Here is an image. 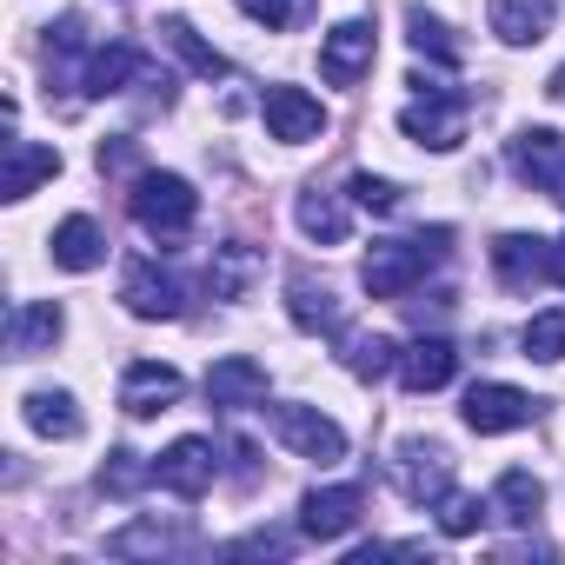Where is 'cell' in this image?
<instances>
[{
    "label": "cell",
    "mask_w": 565,
    "mask_h": 565,
    "mask_svg": "<svg viewBox=\"0 0 565 565\" xmlns=\"http://www.w3.org/2000/svg\"><path fill=\"white\" fill-rule=\"evenodd\" d=\"M294 213H300V233H307V239H320V246H340V239H347V226H353V220H347V206H340L333 193H300V206H294Z\"/></svg>",
    "instance_id": "cell-29"
},
{
    "label": "cell",
    "mask_w": 565,
    "mask_h": 565,
    "mask_svg": "<svg viewBox=\"0 0 565 565\" xmlns=\"http://www.w3.org/2000/svg\"><path fill=\"white\" fill-rule=\"evenodd\" d=\"M120 300L134 320H180L186 313V279L160 259H127L120 273Z\"/></svg>",
    "instance_id": "cell-4"
},
{
    "label": "cell",
    "mask_w": 565,
    "mask_h": 565,
    "mask_svg": "<svg viewBox=\"0 0 565 565\" xmlns=\"http://www.w3.org/2000/svg\"><path fill=\"white\" fill-rule=\"evenodd\" d=\"M552 14H558V0H486V21L505 47H532L552 34Z\"/></svg>",
    "instance_id": "cell-20"
},
{
    "label": "cell",
    "mask_w": 565,
    "mask_h": 565,
    "mask_svg": "<svg viewBox=\"0 0 565 565\" xmlns=\"http://www.w3.org/2000/svg\"><path fill=\"white\" fill-rule=\"evenodd\" d=\"M406 34H413V47H419V54H433V61L459 67V41H452V28H446L439 14H426V8H406Z\"/></svg>",
    "instance_id": "cell-31"
},
{
    "label": "cell",
    "mask_w": 565,
    "mask_h": 565,
    "mask_svg": "<svg viewBox=\"0 0 565 565\" xmlns=\"http://www.w3.org/2000/svg\"><path fill=\"white\" fill-rule=\"evenodd\" d=\"M153 479L173 492V499H200L213 479H220V459H213V439H200V433H186V439H173L160 459H153Z\"/></svg>",
    "instance_id": "cell-10"
},
{
    "label": "cell",
    "mask_w": 565,
    "mask_h": 565,
    "mask_svg": "<svg viewBox=\"0 0 565 565\" xmlns=\"http://www.w3.org/2000/svg\"><path fill=\"white\" fill-rule=\"evenodd\" d=\"M360 519H366V492H360V486H313V492L300 499V532L320 539V545L347 539Z\"/></svg>",
    "instance_id": "cell-11"
},
{
    "label": "cell",
    "mask_w": 565,
    "mask_h": 565,
    "mask_svg": "<svg viewBox=\"0 0 565 565\" xmlns=\"http://www.w3.org/2000/svg\"><path fill=\"white\" fill-rule=\"evenodd\" d=\"M545 94H552V100H565V67L552 74V87H545Z\"/></svg>",
    "instance_id": "cell-39"
},
{
    "label": "cell",
    "mask_w": 565,
    "mask_h": 565,
    "mask_svg": "<svg viewBox=\"0 0 565 565\" xmlns=\"http://www.w3.org/2000/svg\"><path fill=\"white\" fill-rule=\"evenodd\" d=\"M140 167V147L120 134V140H100V173H134Z\"/></svg>",
    "instance_id": "cell-37"
},
{
    "label": "cell",
    "mask_w": 565,
    "mask_h": 565,
    "mask_svg": "<svg viewBox=\"0 0 565 565\" xmlns=\"http://www.w3.org/2000/svg\"><path fill=\"white\" fill-rule=\"evenodd\" d=\"M61 173V153L54 147H34V140H8V173H0V200H28L41 180Z\"/></svg>",
    "instance_id": "cell-22"
},
{
    "label": "cell",
    "mask_w": 565,
    "mask_h": 565,
    "mask_svg": "<svg viewBox=\"0 0 565 565\" xmlns=\"http://www.w3.org/2000/svg\"><path fill=\"white\" fill-rule=\"evenodd\" d=\"M525 360H565V307H552V313H532L525 320Z\"/></svg>",
    "instance_id": "cell-33"
},
{
    "label": "cell",
    "mask_w": 565,
    "mask_h": 565,
    "mask_svg": "<svg viewBox=\"0 0 565 565\" xmlns=\"http://www.w3.org/2000/svg\"><path fill=\"white\" fill-rule=\"evenodd\" d=\"M446 239H452V226H433V233H419V239H373V253H366V266H360V287H366L373 300H406L419 279L446 259Z\"/></svg>",
    "instance_id": "cell-1"
},
{
    "label": "cell",
    "mask_w": 565,
    "mask_h": 565,
    "mask_svg": "<svg viewBox=\"0 0 565 565\" xmlns=\"http://www.w3.org/2000/svg\"><path fill=\"white\" fill-rule=\"evenodd\" d=\"M287 313H294L300 333H327V340L347 333V307L333 300V287H313V273H294L287 279Z\"/></svg>",
    "instance_id": "cell-17"
},
{
    "label": "cell",
    "mask_w": 565,
    "mask_h": 565,
    "mask_svg": "<svg viewBox=\"0 0 565 565\" xmlns=\"http://www.w3.org/2000/svg\"><path fill=\"white\" fill-rule=\"evenodd\" d=\"M512 173L519 180H532L539 193H552L558 206H565V134H552V127H525V134H512Z\"/></svg>",
    "instance_id": "cell-8"
},
{
    "label": "cell",
    "mask_w": 565,
    "mask_h": 565,
    "mask_svg": "<svg viewBox=\"0 0 565 565\" xmlns=\"http://www.w3.org/2000/svg\"><path fill=\"white\" fill-rule=\"evenodd\" d=\"M545 273H552V287H565V233L552 239V253H545Z\"/></svg>",
    "instance_id": "cell-38"
},
{
    "label": "cell",
    "mask_w": 565,
    "mask_h": 565,
    "mask_svg": "<svg viewBox=\"0 0 565 565\" xmlns=\"http://www.w3.org/2000/svg\"><path fill=\"white\" fill-rule=\"evenodd\" d=\"M160 41H167V47H173L200 81H226V74H233V61H226L220 47H206V41L193 34V21H167V28H160Z\"/></svg>",
    "instance_id": "cell-28"
},
{
    "label": "cell",
    "mask_w": 565,
    "mask_h": 565,
    "mask_svg": "<svg viewBox=\"0 0 565 565\" xmlns=\"http://www.w3.org/2000/svg\"><path fill=\"white\" fill-rule=\"evenodd\" d=\"M21 406H28V426H34L41 439H81V406H74V393L41 386V393H28Z\"/></svg>",
    "instance_id": "cell-26"
},
{
    "label": "cell",
    "mask_w": 565,
    "mask_h": 565,
    "mask_svg": "<svg viewBox=\"0 0 565 565\" xmlns=\"http://www.w3.org/2000/svg\"><path fill=\"white\" fill-rule=\"evenodd\" d=\"M347 193H353L366 213H399V186H393V180H380V173H353V180H347Z\"/></svg>",
    "instance_id": "cell-34"
},
{
    "label": "cell",
    "mask_w": 565,
    "mask_h": 565,
    "mask_svg": "<svg viewBox=\"0 0 565 565\" xmlns=\"http://www.w3.org/2000/svg\"><path fill=\"white\" fill-rule=\"evenodd\" d=\"M539 505H545V486H539L525 466H505V472L492 479V512H499V519L532 525V519H539Z\"/></svg>",
    "instance_id": "cell-25"
},
{
    "label": "cell",
    "mask_w": 565,
    "mask_h": 565,
    "mask_svg": "<svg viewBox=\"0 0 565 565\" xmlns=\"http://www.w3.org/2000/svg\"><path fill=\"white\" fill-rule=\"evenodd\" d=\"M127 206H134L140 233H153V239H180V233L193 226V213H200V193H193V180H180V173H160V167H147V173L134 180Z\"/></svg>",
    "instance_id": "cell-2"
},
{
    "label": "cell",
    "mask_w": 565,
    "mask_h": 565,
    "mask_svg": "<svg viewBox=\"0 0 565 565\" xmlns=\"http://www.w3.org/2000/svg\"><path fill=\"white\" fill-rule=\"evenodd\" d=\"M180 393H186L180 366H160V360H134V366L120 373V406H127L134 419H153V413H167Z\"/></svg>",
    "instance_id": "cell-14"
},
{
    "label": "cell",
    "mask_w": 565,
    "mask_h": 565,
    "mask_svg": "<svg viewBox=\"0 0 565 565\" xmlns=\"http://www.w3.org/2000/svg\"><path fill=\"white\" fill-rule=\"evenodd\" d=\"M47 246H54V266H67V273H94V266L107 259V233H100V220H87V213L61 220Z\"/></svg>",
    "instance_id": "cell-21"
},
{
    "label": "cell",
    "mask_w": 565,
    "mask_h": 565,
    "mask_svg": "<svg viewBox=\"0 0 565 565\" xmlns=\"http://www.w3.org/2000/svg\"><path fill=\"white\" fill-rule=\"evenodd\" d=\"M61 333H67V313H61L54 300H21V307L8 313V353H14V360L47 353Z\"/></svg>",
    "instance_id": "cell-19"
},
{
    "label": "cell",
    "mask_w": 565,
    "mask_h": 565,
    "mask_svg": "<svg viewBox=\"0 0 565 565\" xmlns=\"http://www.w3.org/2000/svg\"><path fill=\"white\" fill-rule=\"evenodd\" d=\"M287 545H294L287 532H253V539L233 545V558H287Z\"/></svg>",
    "instance_id": "cell-36"
},
{
    "label": "cell",
    "mask_w": 565,
    "mask_h": 565,
    "mask_svg": "<svg viewBox=\"0 0 565 565\" xmlns=\"http://www.w3.org/2000/svg\"><path fill=\"white\" fill-rule=\"evenodd\" d=\"M206 399L220 413H246V406H266V366L246 360V353H226L206 366Z\"/></svg>",
    "instance_id": "cell-13"
},
{
    "label": "cell",
    "mask_w": 565,
    "mask_h": 565,
    "mask_svg": "<svg viewBox=\"0 0 565 565\" xmlns=\"http://www.w3.org/2000/svg\"><path fill=\"white\" fill-rule=\"evenodd\" d=\"M140 486H153V466H147L140 452L114 446V452H107V466H100V492H107V499H134Z\"/></svg>",
    "instance_id": "cell-30"
},
{
    "label": "cell",
    "mask_w": 565,
    "mask_h": 565,
    "mask_svg": "<svg viewBox=\"0 0 565 565\" xmlns=\"http://www.w3.org/2000/svg\"><path fill=\"white\" fill-rule=\"evenodd\" d=\"M393 479H399V492H406L413 505H439V499L452 492V459H446V446H433V439H406V446L393 452Z\"/></svg>",
    "instance_id": "cell-7"
},
{
    "label": "cell",
    "mask_w": 565,
    "mask_h": 565,
    "mask_svg": "<svg viewBox=\"0 0 565 565\" xmlns=\"http://www.w3.org/2000/svg\"><path fill=\"white\" fill-rule=\"evenodd\" d=\"M452 373H459L452 340L419 333L413 347H399V386H406V393H439V386H452Z\"/></svg>",
    "instance_id": "cell-16"
},
{
    "label": "cell",
    "mask_w": 565,
    "mask_h": 565,
    "mask_svg": "<svg viewBox=\"0 0 565 565\" xmlns=\"http://www.w3.org/2000/svg\"><path fill=\"white\" fill-rule=\"evenodd\" d=\"M433 512H439V532H446V539H472V532L492 519V499H472V492H446Z\"/></svg>",
    "instance_id": "cell-32"
},
{
    "label": "cell",
    "mask_w": 565,
    "mask_h": 565,
    "mask_svg": "<svg viewBox=\"0 0 565 565\" xmlns=\"http://www.w3.org/2000/svg\"><path fill=\"white\" fill-rule=\"evenodd\" d=\"M373 54H380L373 21H340V28L320 41V74H327L333 87H360V81L373 74Z\"/></svg>",
    "instance_id": "cell-9"
},
{
    "label": "cell",
    "mask_w": 565,
    "mask_h": 565,
    "mask_svg": "<svg viewBox=\"0 0 565 565\" xmlns=\"http://www.w3.org/2000/svg\"><path fill=\"white\" fill-rule=\"evenodd\" d=\"M107 552H114V558H167V552H186V532H180V525H160V519H140V525L114 532Z\"/></svg>",
    "instance_id": "cell-27"
},
{
    "label": "cell",
    "mask_w": 565,
    "mask_h": 565,
    "mask_svg": "<svg viewBox=\"0 0 565 565\" xmlns=\"http://www.w3.org/2000/svg\"><path fill=\"white\" fill-rule=\"evenodd\" d=\"M266 273V259H259V246H213V266H206V287H213V300H246V287Z\"/></svg>",
    "instance_id": "cell-23"
},
{
    "label": "cell",
    "mask_w": 565,
    "mask_h": 565,
    "mask_svg": "<svg viewBox=\"0 0 565 565\" xmlns=\"http://www.w3.org/2000/svg\"><path fill=\"white\" fill-rule=\"evenodd\" d=\"M259 120H266V134H273V140H287V147H300V140H320V134H327V107H320L307 87H266Z\"/></svg>",
    "instance_id": "cell-12"
},
{
    "label": "cell",
    "mask_w": 565,
    "mask_h": 565,
    "mask_svg": "<svg viewBox=\"0 0 565 565\" xmlns=\"http://www.w3.org/2000/svg\"><path fill=\"white\" fill-rule=\"evenodd\" d=\"M340 366L353 380H386V373H399V347L386 333H340Z\"/></svg>",
    "instance_id": "cell-24"
},
{
    "label": "cell",
    "mask_w": 565,
    "mask_h": 565,
    "mask_svg": "<svg viewBox=\"0 0 565 565\" xmlns=\"http://www.w3.org/2000/svg\"><path fill=\"white\" fill-rule=\"evenodd\" d=\"M466 426L479 433V439H499V433H519V426H532V413H539V399L532 393H519V386H505V380H479L472 393H466Z\"/></svg>",
    "instance_id": "cell-6"
},
{
    "label": "cell",
    "mask_w": 565,
    "mask_h": 565,
    "mask_svg": "<svg viewBox=\"0 0 565 565\" xmlns=\"http://www.w3.org/2000/svg\"><path fill=\"white\" fill-rule=\"evenodd\" d=\"M239 14L259 21V28L273 34V28H287V21H294V0H239Z\"/></svg>",
    "instance_id": "cell-35"
},
{
    "label": "cell",
    "mask_w": 565,
    "mask_h": 565,
    "mask_svg": "<svg viewBox=\"0 0 565 565\" xmlns=\"http://www.w3.org/2000/svg\"><path fill=\"white\" fill-rule=\"evenodd\" d=\"M413 87H419V100L399 114V134L419 140V147H433V153H452L466 140V94L439 87V81H413Z\"/></svg>",
    "instance_id": "cell-3"
},
{
    "label": "cell",
    "mask_w": 565,
    "mask_h": 565,
    "mask_svg": "<svg viewBox=\"0 0 565 565\" xmlns=\"http://www.w3.org/2000/svg\"><path fill=\"white\" fill-rule=\"evenodd\" d=\"M140 74H147V54L127 47V41H114V47H94V54H87L81 94H87V100H107V94H127V81H140Z\"/></svg>",
    "instance_id": "cell-18"
},
{
    "label": "cell",
    "mask_w": 565,
    "mask_h": 565,
    "mask_svg": "<svg viewBox=\"0 0 565 565\" xmlns=\"http://www.w3.org/2000/svg\"><path fill=\"white\" fill-rule=\"evenodd\" d=\"M545 253H552V239L499 233V239H492V273H499V287H505V294H532L539 279H552V273H545Z\"/></svg>",
    "instance_id": "cell-15"
},
{
    "label": "cell",
    "mask_w": 565,
    "mask_h": 565,
    "mask_svg": "<svg viewBox=\"0 0 565 565\" xmlns=\"http://www.w3.org/2000/svg\"><path fill=\"white\" fill-rule=\"evenodd\" d=\"M259 413H266V406H259ZM266 419H273L279 446H294L300 459H320V466L347 459V433H340V419H327L320 406H273Z\"/></svg>",
    "instance_id": "cell-5"
}]
</instances>
